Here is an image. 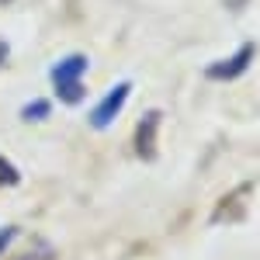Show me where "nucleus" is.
Wrapping results in <instances>:
<instances>
[{
  "label": "nucleus",
  "instance_id": "0eeeda50",
  "mask_svg": "<svg viewBox=\"0 0 260 260\" xmlns=\"http://www.w3.org/2000/svg\"><path fill=\"white\" fill-rule=\"evenodd\" d=\"M14 240H18V229H14V225H4V229H0V253H4Z\"/></svg>",
  "mask_w": 260,
  "mask_h": 260
},
{
  "label": "nucleus",
  "instance_id": "f03ea898",
  "mask_svg": "<svg viewBox=\"0 0 260 260\" xmlns=\"http://www.w3.org/2000/svg\"><path fill=\"white\" fill-rule=\"evenodd\" d=\"M128 83H118V87H111L108 94H104V101H101L98 108L90 111V128H108L111 121L118 118V111H121V104H125V98H128Z\"/></svg>",
  "mask_w": 260,
  "mask_h": 260
},
{
  "label": "nucleus",
  "instance_id": "f257e3e1",
  "mask_svg": "<svg viewBox=\"0 0 260 260\" xmlns=\"http://www.w3.org/2000/svg\"><path fill=\"white\" fill-rule=\"evenodd\" d=\"M83 73H87V56H66L52 66V87H56V98L62 104H80L87 87H83Z\"/></svg>",
  "mask_w": 260,
  "mask_h": 260
},
{
  "label": "nucleus",
  "instance_id": "39448f33",
  "mask_svg": "<svg viewBox=\"0 0 260 260\" xmlns=\"http://www.w3.org/2000/svg\"><path fill=\"white\" fill-rule=\"evenodd\" d=\"M14 184H18V167L7 156H0V187H14Z\"/></svg>",
  "mask_w": 260,
  "mask_h": 260
},
{
  "label": "nucleus",
  "instance_id": "7ed1b4c3",
  "mask_svg": "<svg viewBox=\"0 0 260 260\" xmlns=\"http://www.w3.org/2000/svg\"><path fill=\"white\" fill-rule=\"evenodd\" d=\"M250 59H253V45L246 42V45H243V49H236L229 59L212 62V66H208V77H212V80H236L240 73H246Z\"/></svg>",
  "mask_w": 260,
  "mask_h": 260
},
{
  "label": "nucleus",
  "instance_id": "423d86ee",
  "mask_svg": "<svg viewBox=\"0 0 260 260\" xmlns=\"http://www.w3.org/2000/svg\"><path fill=\"white\" fill-rule=\"evenodd\" d=\"M28 121H39V118H49V101H35V104H28L24 111H21Z\"/></svg>",
  "mask_w": 260,
  "mask_h": 260
},
{
  "label": "nucleus",
  "instance_id": "20e7f679",
  "mask_svg": "<svg viewBox=\"0 0 260 260\" xmlns=\"http://www.w3.org/2000/svg\"><path fill=\"white\" fill-rule=\"evenodd\" d=\"M156 128H160V111H146L139 121V128H136V153H139L142 160H153L156 156Z\"/></svg>",
  "mask_w": 260,
  "mask_h": 260
},
{
  "label": "nucleus",
  "instance_id": "6e6552de",
  "mask_svg": "<svg viewBox=\"0 0 260 260\" xmlns=\"http://www.w3.org/2000/svg\"><path fill=\"white\" fill-rule=\"evenodd\" d=\"M7 59V45H4V42H0V62Z\"/></svg>",
  "mask_w": 260,
  "mask_h": 260
}]
</instances>
